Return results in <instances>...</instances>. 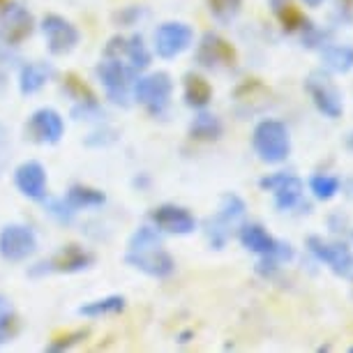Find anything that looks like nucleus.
Listing matches in <instances>:
<instances>
[{"label":"nucleus","mask_w":353,"mask_h":353,"mask_svg":"<svg viewBox=\"0 0 353 353\" xmlns=\"http://www.w3.org/2000/svg\"><path fill=\"white\" fill-rule=\"evenodd\" d=\"M132 268L145 272L150 277H169L176 270V261L173 256L162 248V238L152 226H141L130 238V250L125 254Z\"/></svg>","instance_id":"nucleus-1"},{"label":"nucleus","mask_w":353,"mask_h":353,"mask_svg":"<svg viewBox=\"0 0 353 353\" xmlns=\"http://www.w3.org/2000/svg\"><path fill=\"white\" fill-rule=\"evenodd\" d=\"M254 150L256 155L268 164H279L291 152V137L284 123L261 121L254 130Z\"/></svg>","instance_id":"nucleus-2"},{"label":"nucleus","mask_w":353,"mask_h":353,"mask_svg":"<svg viewBox=\"0 0 353 353\" xmlns=\"http://www.w3.org/2000/svg\"><path fill=\"white\" fill-rule=\"evenodd\" d=\"M134 74H137V70L130 68V65H125L121 58H106L104 63L97 65V79L102 81L106 95H109L113 104L128 106Z\"/></svg>","instance_id":"nucleus-3"},{"label":"nucleus","mask_w":353,"mask_h":353,"mask_svg":"<svg viewBox=\"0 0 353 353\" xmlns=\"http://www.w3.org/2000/svg\"><path fill=\"white\" fill-rule=\"evenodd\" d=\"M305 90L310 92L312 102L319 111L323 113L325 118H339L344 111V102H342V92L335 85V81L323 74V72H312V74L305 79Z\"/></svg>","instance_id":"nucleus-4"},{"label":"nucleus","mask_w":353,"mask_h":353,"mask_svg":"<svg viewBox=\"0 0 353 353\" xmlns=\"http://www.w3.org/2000/svg\"><path fill=\"white\" fill-rule=\"evenodd\" d=\"M35 250H37V238L30 226L8 224L0 231V256L5 261L12 263L26 261L28 256L35 254Z\"/></svg>","instance_id":"nucleus-5"},{"label":"nucleus","mask_w":353,"mask_h":353,"mask_svg":"<svg viewBox=\"0 0 353 353\" xmlns=\"http://www.w3.org/2000/svg\"><path fill=\"white\" fill-rule=\"evenodd\" d=\"M173 90V81L166 72H155V74L141 77L134 83V97L139 104H143L150 113H162L169 104Z\"/></svg>","instance_id":"nucleus-6"},{"label":"nucleus","mask_w":353,"mask_h":353,"mask_svg":"<svg viewBox=\"0 0 353 353\" xmlns=\"http://www.w3.org/2000/svg\"><path fill=\"white\" fill-rule=\"evenodd\" d=\"M307 250L319 261H323L335 275L344 279H353V252L344 243H325L323 238L310 236Z\"/></svg>","instance_id":"nucleus-7"},{"label":"nucleus","mask_w":353,"mask_h":353,"mask_svg":"<svg viewBox=\"0 0 353 353\" xmlns=\"http://www.w3.org/2000/svg\"><path fill=\"white\" fill-rule=\"evenodd\" d=\"M192 42H194V30L188 23L169 21L155 30V51L159 58H166V61L188 51Z\"/></svg>","instance_id":"nucleus-8"},{"label":"nucleus","mask_w":353,"mask_h":353,"mask_svg":"<svg viewBox=\"0 0 353 353\" xmlns=\"http://www.w3.org/2000/svg\"><path fill=\"white\" fill-rule=\"evenodd\" d=\"M196 63L205 70H226L236 63V51L217 32H205L196 46Z\"/></svg>","instance_id":"nucleus-9"},{"label":"nucleus","mask_w":353,"mask_h":353,"mask_svg":"<svg viewBox=\"0 0 353 353\" xmlns=\"http://www.w3.org/2000/svg\"><path fill=\"white\" fill-rule=\"evenodd\" d=\"M42 32H44V39H46V46L53 56H65L70 53L74 46L79 44V30L72 26L68 19L58 17V14H46L42 19Z\"/></svg>","instance_id":"nucleus-10"},{"label":"nucleus","mask_w":353,"mask_h":353,"mask_svg":"<svg viewBox=\"0 0 353 353\" xmlns=\"http://www.w3.org/2000/svg\"><path fill=\"white\" fill-rule=\"evenodd\" d=\"M32 32V14L23 5L12 3L0 12V42L8 46L21 44Z\"/></svg>","instance_id":"nucleus-11"},{"label":"nucleus","mask_w":353,"mask_h":353,"mask_svg":"<svg viewBox=\"0 0 353 353\" xmlns=\"http://www.w3.org/2000/svg\"><path fill=\"white\" fill-rule=\"evenodd\" d=\"M150 219L159 231L176 233V236H188V233L196 229L194 215L188 208H183V205H173V203L155 208L150 212Z\"/></svg>","instance_id":"nucleus-12"},{"label":"nucleus","mask_w":353,"mask_h":353,"mask_svg":"<svg viewBox=\"0 0 353 353\" xmlns=\"http://www.w3.org/2000/svg\"><path fill=\"white\" fill-rule=\"evenodd\" d=\"M261 190H268L275 194V205L279 210H291L293 205L303 199V181L286 173H275V176L261 178Z\"/></svg>","instance_id":"nucleus-13"},{"label":"nucleus","mask_w":353,"mask_h":353,"mask_svg":"<svg viewBox=\"0 0 353 353\" xmlns=\"http://www.w3.org/2000/svg\"><path fill=\"white\" fill-rule=\"evenodd\" d=\"M92 261H95V256L90 254V252H85L83 248H79V245H68V248H63L61 252H56L49 261L39 263L42 268L39 272H79V270H85L90 268Z\"/></svg>","instance_id":"nucleus-14"},{"label":"nucleus","mask_w":353,"mask_h":353,"mask_svg":"<svg viewBox=\"0 0 353 353\" xmlns=\"http://www.w3.org/2000/svg\"><path fill=\"white\" fill-rule=\"evenodd\" d=\"M121 56L128 58L130 68H134L137 72H141L150 65V53L145 49L141 35H132L130 39L113 37L109 46H106V58H121Z\"/></svg>","instance_id":"nucleus-15"},{"label":"nucleus","mask_w":353,"mask_h":353,"mask_svg":"<svg viewBox=\"0 0 353 353\" xmlns=\"http://www.w3.org/2000/svg\"><path fill=\"white\" fill-rule=\"evenodd\" d=\"M14 183L23 196L35 201H42L46 196V171L39 162H23L14 171Z\"/></svg>","instance_id":"nucleus-16"},{"label":"nucleus","mask_w":353,"mask_h":353,"mask_svg":"<svg viewBox=\"0 0 353 353\" xmlns=\"http://www.w3.org/2000/svg\"><path fill=\"white\" fill-rule=\"evenodd\" d=\"M30 134L39 143H58L65 134V123L61 113L53 109H39L30 118Z\"/></svg>","instance_id":"nucleus-17"},{"label":"nucleus","mask_w":353,"mask_h":353,"mask_svg":"<svg viewBox=\"0 0 353 353\" xmlns=\"http://www.w3.org/2000/svg\"><path fill=\"white\" fill-rule=\"evenodd\" d=\"M241 243L245 250L254 252V254H261V256H268L275 252L277 248V241L270 236L263 226L259 224H245L241 229Z\"/></svg>","instance_id":"nucleus-18"},{"label":"nucleus","mask_w":353,"mask_h":353,"mask_svg":"<svg viewBox=\"0 0 353 353\" xmlns=\"http://www.w3.org/2000/svg\"><path fill=\"white\" fill-rule=\"evenodd\" d=\"M51 74H53V70L46 63H28L26 68H21L19 88H21L23 95H35L37 90L44 88Z\"/></svg>","instance_id":"nucleus-19"},{"label":"nucleus","mask_w":353,"mask_h":353,"mask_svg":"<svg viewBox=\"0 0 353 353\" xmlns=\"http://www.w3.org/2000/svg\"><path fill=\"white\" fill-rule=\"evenodd\" d=\"M212 99V88L203 77L188 74L185 77V104L192 109H203Z\"/></svg>","instance_id":"nucleus-20"},{"label":"nucleus","mask_w":353,"mask_h":353,"mask_svg":"<svg viewBox=\"0 0 353 353\" xmlns=\"http://www.w3.org/2000/svg\"><path fill=\"white\" fill-rule=\"evenodd\" d=\"M321 56H323L325 68L337 72V74H346V72L353 70V46H346V44L325 46Z\"/></svg>","instance_id":"nucleus-21"},{"label":"nucleus","mask_w":353,"mask_h":353,"mask_svg":"<svg viewBox=\"0 0 353 353\" xmlns=\"http://www.w3.org/2000/svg\"><path fill=\"white\" fill-rule=\"evenodd\" d=\"M272 12L277 14L286 30H305L310 26L307 19L303 17V12L291 0H272Z\"/></svg>","instance_id":"nucleus-22"},{"label":"nucleus","mask_w":353,"mask_h":353,"mask_svg":"<svg viewBox=\"0 0 353 353\" xmlns=\"http://www.w3.org/2000/svg\"><path fill=\"white\" fill-rule=\"evenodd\" d=\"M65 201H68L74 210H81V208H99V205H104L106 196L99 190L83 188V185H74V188H70L68 196H65Z\"/></svg>","instance_id":"nucleus-23"},{"label":"nucleus","mask_w":353,"mask_h":353,"mask_svg":"<svg viewBox=\"0 0 353 353\" xmlns=\"http://www.w3.org/2000/svg\"><path fill=\"white\" fill-rule=\"evenodd\" d=\"M125 310V298L123 296H106L99 298V301L85 303L79 307V314L88 316V319H97V316H106V314H118V312Z\"/></svg>","instance_id":"nucleus-24"},{"label":"nucleus","mask_w":353,"mask_h":353,"mask_svg":"<svg viewBox=\"0 0 353 353\" xmlns=\"http://www.w3.org/2000/svg\"><path fill=\"white\" fill-rule=\"evenodd\" d=\"M190 134L199 139V141H215V139L222 137V123H219L217 116H210V113H199L190 128Z\"/></svg>","instance_id":"nucleus-25"},{"label":"nucleus","mask_w":353,"mask_h":353,"mask_svg":"<svg viewBox=\"0 0 353 353\" xmlns=\"http://www.w3.org/2000/svg\"><path fill=\"white\" fill-rule=\"evenodd\" d=\"M233 222H229L226 217H222L217 212L215 217H210L208 222H205V233H208V241H210V245L215 250H222L224 245H226V241L231 238V229H233Z\"/></svg>","instance_id":"nucleus-26"},{"label":"nucleus","mask_w":353,"mask_h":353,"mask_svg":"<svg viewBox=\"0 0 353 353\" xmlns=\"http://www.w3.org/2000/svg\"><path fill=\"white\" fill-rule=\"evenodd\" d=\"M208 10L219 23H231L243 10V0H208Z\"/></svg>","instance_id":"nucleus-27"},{"label":"nucleus","mask_w":353,"mask_h":353,"mask_svg":"<svg viewBox=\"0 0 353 353\" xmlns=\"http://www.w3.org/2000/svg\"><path fill=\"white\" fill-rule=\"evenodd\" d=\"M339 188H342V181H339V178L323 176V173L312 176V181H310V190L314 192V196L319 201H330V199L339 192Z\"/></svg>","instance_id":"nucleus-28"},{"label":"nucleus","mask_w":353,"mask_h":353,"mask_svg":"<svg viewBox=\"0 0 353 353\" xmlns=\"http://www.w3.org/2000/svg\"><path fill=\"white\" fill-rule=\"evenodd\" d=\"M245 210H248V208H245V201L241 196H236V194H224L222 201H219V215L226 217L233 224L241 222Z\"/></svg>","instance_id":"nucleus-29"},{"label":"nucleus","mask_w":353,"mask_h":353,"mask_svg":"<svg viewBox=\"0 0 353 353\" xmlns=\"http://www.w3.org/2000/svg\"><path fill=\"white\" fill-rule=\"evenodd\" d=\"M12 68H14V61H12L10 51L0 46V88L5 85V81H8V77H10Z\"/></svg>","instance_id":"nucleus-30"},{"label":"nucleus","mask_w":353,"mask_h":353,"mask_svg":"<svg viewBox=\"0 0 353 353\" xmlns=\"http://www.w3.org/2000/svg\"><path fill=\"white\" fill-rule=\"evenodd\" d=\"M12 316H14V310H12L10 301H8V298L0 296V332H5V330L10 328Z\"/></svg>","instance_id":"nucleus-31"},{"label":"nucleus","mask_w":353,"mask_h":353,"mask_svg":"<svg viewBox=\"0 0 353 353\" xmlns=\"http://www.w3.org/2000/svg\"><path fill=\"white\" fill-rule=\"evenodd\" d=\"M83 337H85V332H74V335H70V337H61L58 342L49 344V351H65V349H70L72 344L81 342Z\"/></svg>","instance_id":"nucleus-32"},{"label":"nucleus","mask_w":353,"mask_h":353,"mask_svg":"<svg viewBox=\"0 0 353 353\" xmlns=\"http://www.w3.org/2000/svg\"><path fill=\"white\" fill-rule=\"evenodd\" d=\"M305 5H307V8H319V5H323L325 0H303Z\"/></svg>","instance_id":"nucleus-33"},{"label":"nucleus","mask_w":353,"mask_h":353,"mask_svg":"<svg viewBox=\"0 0 353 353\" xmlns=\"http://www.w3.org/2000/svg\"><path fill=\"white\" fill-rule=\"evenodd\" d=\"M346 190H349V196L353 199V181H349V183H346Z\"/></svg>","instance_id":"nucleus-34"},{"label":"nucleus","mask_w":353,"mask_h":353,"mask_svg":"<svg viewBox=\"0 0 353 353\" xmlns=\"http://www.w3.org/2000/svg\"><path fill=\"white\" fill-rule=\"evenodd\" d=\"M346 143H349V148L353 150V132H351V134H349V141H346Z\"/></svg>","instance_id":"nucleus-35"},{"label":"nucleus","mask_w":353,"mask_h":353,"mask_svg":"<svg viewBox=\"0 0 353 353\" xmlns=\"http://www.w3.org/2000/svg\"><path fill=\"white\" fill-rule=\"evenodd\" d=\"M351 353H353V346H351Z\"/></svg>","instance_id":"nucleus-36"}]
</instances>
